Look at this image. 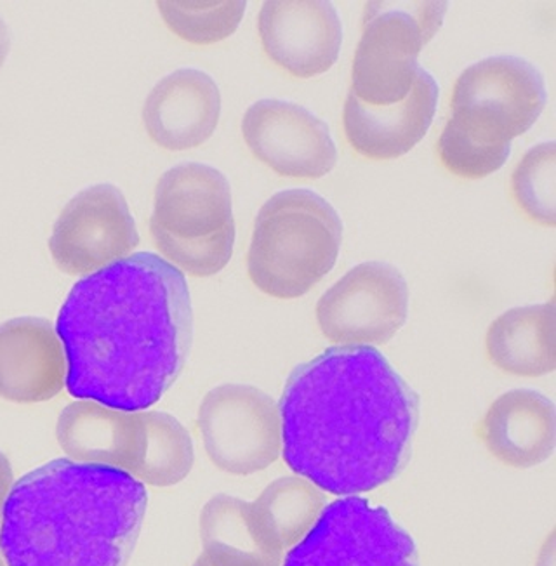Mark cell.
Here are the masks:
<instances>
[{"label": "cell", "instance_id": "5bb4252c", "mask_svg": "<svg viewBox=\"0 0 556 566\" xmlns=\"http://www.w3.org/2000/svg\"><path fill=\"white\" fill-rule=\"evenodd\" d=\"M56 437L69 458L108 465L141 480L147 464V412H124L96 401H75L57 419Z\"/></svg>", "mask_w": 556, "mask_h": 566}, {"label": "cell", "instance_id": "7a4b0ae2", "mask_svg": "<svg viewBox=\"0 0 556 566\" xmlns=\"http://www.w3.org/2000/svg\"><path fill=\"white\" fill-rule=\"evenodd\" d=\"M279 412L289 468L348 497L403 473L421 403L378 349L334 346L294 368Z\"/></svg>", "mask_w": 556, "mask_h": 566}, {"label": "cell", "instance_id": "4fadbf2b", "mask_svg": "<svg viewBox=\"0 0 556 566\" xmlns=\"http://www.w3.org/2000/svg\"><path fill=\"white\" fill-rule=\"evenodd\" d=\"M258 30L264 53L294 77L310 78L327 72L342 53V20L336 8L324 0L264 2Z\"/></svg>", "mask_w": 556, "mask_h": 566}, {"label": "cell", "instance_id": "2e32d148", "mask_svg": "<svg viewBox=\"0 0 556 566\" xmlns=\"http://www.w3.org/2000/svg\"><path fill=\"white\" fill-rule=\"evenodd\" d=\"M65 382V349L50 319L23 316L0 324V397L38 403L60 395Z\"/></svg>", "mask_w": 556, "mask_h": 566}, {"label": "cell", "instance_id": "d6986e66", "mask_svg": "<svg viewBox=\"0 0 556 566\" xmlns=\"http://www.w3.org/2000/svg\"><path fill=\"white\" fill-rule=\"evenodd\" d=\"M203 558L212 566H281L284 551L249 502L214 495L200 513Z\"/></svg>", "mask_w": 556, "mask_h": 566}, {"label": "cell", "instance_id": "3957f363", "mask_svg": "<svg viewBox=\"0 0 556 566\" xmlns=\"http://www.w3.org/2000/svg\"><path fill=\"white\" fill-rule=\"evenodd\" d=\"M147 507V489L130 474L56 459L9 490L0 553L6 566H126Z\"/></svg>", "mask_w": 556, "mask_h": 566}, {"label": "cell", "instance_id": "8992f818", "mask_svg": "<svg viewBox=\"0 0 556 566\" xmlns=\"http://www.w3.org/2000/svg\"><path fill=\"white\" fill-rule=\"evenodd\" d=\"M447 2H370L355 51L352 93L373 106L402 102L412 91L422 48L437 35Z\"/></svg>", "mask_w": 556, "mask_h": 566}, {"label": "cell", "instance_id": "52a82bcc", "mask_svg": "<svg viewBox=\"0 0 556 566\" xmlns=\"http://www.w3.org/2000/svg\"><path fill=\"white\" fill-rule=\"evenodd\" d=\"M548 103L543 73L518 56H491L468 66L452 91V122L482 145H512Z\"/></svg>", "mask_w": 556, "mask_h": 566}, {"label": "cell", "instance_id": "277c9868", "mask_svg": "<svg viewBox=\"0 0 556 566\" xmlns=\"http://www.w3.org/2000/svg\"><path fill=\"white\" fill-rule=\"evenodd\" d=\"M343 221L312 190H284L261 207L248 254L252 283L276 300L312 291L336 264Z\"/></svg>", "mask_w": 556, "mask_h": 566}, {"label": "cell", "instance_id": "8fae6325", "mask_svg": "<svg viewBox=\"0 0 556 566\" xmlns=\"http://www.w3.org/2000/svg\"><path fill=\"white\" fill-rule=\"evenodd\" d=\"M139 245L135 218L114 185H94L66 203L54 223L50 251L69 275H91L129 258Z\"/></svg>", "mask_w": 556, "mask_h": 566}, {"label": "cell", "instance_id": "d4e9b609", "mask_svg": "<svg viewBox=\"0 0 556 566\" xmlns=\"http://www.w3.org/2000/svg\"><path fill=\"white\" fill-rule=\"evenodd\" d=\"M11 486H13V468L4 453L0 452V525H2V510ZM0 566H6L2 553H0Z\"/></svg>", "mask_w": 556, "mask_h": 566}, {"label": "cell", "instance_id": "7c38bea8", "mask_svg": "<svg viewBox=\"0 0 556 566\" xmlns=\"http://www.w3.org/2000/svg\"><path fill=\"white\" fill-rule=\"evenodd\" d=\"M242 134L254 157L276 175L318 179L336 167V143L329 126L296 103H254L245 112Z\"/></svg>", "mask_w": 556, "mask_h": 566}, {"label": "cell", "instance_id": "6da1fadb", "mask_svg": "<svg viewBox=\"0 0 556 566\" xmlns=\"http://www.w3.org/2000/svg\"><path fill=\"white\" fill-rule=\"evenodd\" d=\"M56 334L72 397L141 412L171 389L190 356L187 279L160 255H129L75 283Z\"/></svg>", "mask_w": 556, "mask_h": 566}, {"label": "cell", "instance_id": "e0dca14e", "mask_svg": "<svg viewBox=\"0 0 556 566\" xmlns=\"http://www.w3.org/2000/svg\"><path fill=\"white\" fill-rule=\"evenodd\" d=\"M221 115L220 87L211 75L181 69L148 94L143 122L148 136L166 150H190L208 142Z\"/></svg>", "mask_w": 556, "mask_h": 566}, {"label": "cell", "instance_id": "30bf717a", "mask_svg": "<svg viewBox=\"0 0 556 566\" xmlns=\"http://www.w3.org/2000/svg\"><path fill=\"white\" fill-rule=\"evenodd\" d=\"M409 287L397 268L367 261L349 270L322 295L317 322L331 343L386 344L406 325Z\"/></svg>", "mask_w": 556, "mask_h": 566}, {"label": "cell", "instance_id": "9a60e30c", "mask_svg": "<svg viewBox=\"0 0 556 566\" xmlns=\"http://www.w3.org/2000/svg\"><path fill=\"white\" fill-rule=\"evenodd\" d=\"M439 94V84L424 69H419L412 91L395 105H366L349 91L343 109V127L349 145L373 160L409 154L430 129Z\"/></svg>", "mask_w": 556, "mask_h": 566}, {"label": "cell", "instance_id": "ffe728a7", "mask_svg": "<svg viewBox=\"0 0 556 566\" xmlns=\"http://www.w3.org/2000/svg\"><path fill=\"white\" fill-rule=\"evenodd\" d=\"M489 358L503 373L541 377L556 368L555 303L513 307L489 327Z\"/></svg>", "mask_w": 556, "mask_h": 566}, {"label": "cell", "instance_id": "484cf974", "mask_svg": "<svg viewBox=\"0 0 556 566\" xmlns=\"http://www.w3.org/2000/svg\"><path fill=\"white\" fill-rule=\"evenodd\" d=\"M11 48V39H9V30L6 21L0 18V66L4 65L6 57Z\"/></svg>", "mask_w": 556, "mask_h": 566}, {"label": "cell", "instance_id": "5b68a950", "mask_svg": "<svg viewBox=\"0 0 556 566\" xmlns=\"http://www.w3.org/2000/svg\"><path fill=\"white\" fill-rule=\"evenodd\" d=\"M150 233L178 270L193 276L220 273L235 245L232 188L223 172L197 163L164 172L155 188Z\"/></svg>", "mask_w": 556, "mask_h": 566}, {"label": "cell", "instance_id": "4316f807", "mask_svg": "<svg viewBox=\"0 0 556 566\" xmlns=\"http://www.w3.org/2000/svg\"><path fill=\"white\" fill-rule=\"evenodd\" d=\"M193 566H212L211 563L208 562V559L203 558L202 555L199 556V559H197L196 563H193Z\"/></svg>", "mask_w": 556, "mask_h": 566}, {"label": "cell", "instance_id": "7402d4cb", "mask_svg": "<svg viewBox=\"0 0 556 566\" xmlns=\"http://www.w3.org/2000/svg\"><path fill=\"white\" fill-rule=\"evenodd\" d=\"M520 209L543 227L556 224V145L543 143L520 160L512 178Z\"/></svg>", "mask_w": 556, "mask_h": 566}, {"label": "cell", "instance_id": "ba28073f", "mask_svg": "<svg viewBox=\"0 0 556 566\" xmlns=\"http://www.w3.org/2000/svg\"><path fill=\"white\" fill-rule=\"evenodd\" d=\"M284 566H421L415 538L390 511L348 495L331 502Z\"/></svg>", "mask_w": 556, "mask_h": 566}, {"label": "cell", "instance_id": "603a6c76", "mask_svg": "<svg viewBox=\"0 0 556 566\" xmlns=\"http://www.w3.org/2000/svg\"><path fill=\"white\" fill-rule=\"evenodd\" d=\"M245 2H159L167 27L191 44L224 41L239 29Z\"/></svg>", "mask_w": 556, "mask_h": 566}, {"label": "cell", "instance_id": "ac0fdd59", "mask_svg": "<svg viewBox=\"0 0 556 566\" xmlns=\"http://www.w3.org/2000/svg\"><path fill=\"white\" fill-rule=\"evenodd\" d=\"M479 437L503 464L518 470L543 464L555 450V405L534 389L504 392L480 422Z\"/></svg>", "mask_w": 556, "mask_h": 566}, {"label": "cell", "instance_id": "cb8c5ba5", "mask_svg": "<svg viewBox=\"0 0 556 566\" xmlns=\"http://www.w3.org/2000/svg\"><path fill=\"white\" fill-rule=\"evenodd\" d=\"M443 167L459 178L480 179L500 170L512 154V145L489 146L468 138L452 122H447L445 129L437 145Z\"/></svg>", "mask_w": 556, "mask_h": 566}, {"label": "cell", "instance_id": "9c48e42d", "mask_svg": "<svg viewBox=\"0 0 556 566\" xmlns=\"http://www.w3.org/2000/svg\"><path fill=\"white\" fill-rule=\"evenodd\" d=\"M199 429L209 459L224 473L249 476L276 462L282 450L279 405L248 385H223L206 395Z\"/></svg>", "mask_w": 556, "mask_h": 566}, {"label": "cell", "instance_id": "44dd1931", "mask_svg": "<svg viewBox=\"0 0 556 566\" xmlns=\"http://www.w3.org/2000/svg\"><path fill=\"white\" fill-rule=\"evenodd\" d=\"M327 497L301 476L279 478L252 502L264 528L281 549H293L317 523Z\"/></svg>", "mask_w": 556, "mask_h": 566}]
</instances>
